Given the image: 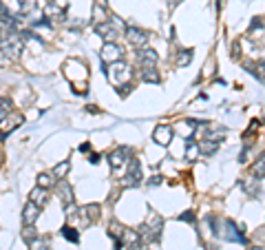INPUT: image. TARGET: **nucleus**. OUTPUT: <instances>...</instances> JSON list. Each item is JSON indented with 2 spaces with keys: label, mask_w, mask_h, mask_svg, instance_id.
I'll list each match as a JSON object with an SVG mask.
<instances>
[{
  "label": "nucleus",
  "mask_w": 265,
  "mask_h": 250,
  "mask_svg": "<svg viewBox=\"0 0 265 250\" xmlns=\"http://www.w3.org/2000/svg\"><path fill=\"white\" fill-rule=\"evenodd\" d=\"M29 202L35 204L38 208L47 206V202H49V193H47V188H42V186L31 188V193H29Z\"/></svg>",
  "instance_id": "2eb2a0df"
},
{
  "label": "nucleus",
  "mask_w": 265,
  "mask_h": 250,
  "mask_svg": "<svg viewBox=\"0 0 265 250\" xmlns=\"http://www.w3.org/2000/svg\"><path fill=\"white\" fill-rule=\"evenodd\" d=\"M69 170H71L69 162H60V164H56V168H53V175H56V180H64Z\"/></svg>",
  "instance_id": "393cba45"
},
{
  "label": "nucleus",
  "mask_w": 265,
  "mask_h": 250,
  "mask_svg": "<svg viewBox=\"0 0 265 250\" xmlns=\"http://www.w3.org/2000/svg\"><path fill=\"white\" fill-rule=\"evenodd\" d=\"M9 62H11V58L5 51H0V66H9Z\"/></svg>",
  "instance_id": "2f4dec72"
},
{
  "label": "nucleus",
  "mask_w": 265,
  "mask_h": 250,
  "mask_svg": "<svg viewBox=\"0 0 265 250\" xmlns=\"http://www.w3.org/2000/svg\"><path fill=\"white\" fill-rule=\"evenodd\" d=\"M89 160H91V164H98V162H100V155H91Z\"/></svg>",
  "instance_id": "f704fd0d"
},
{
  "label": "nucleus",
  "mask_w": 265,
  "mask_h": 250,
  "mask_svg": "<svg viewBox=\"0 0 265 250\" xmlns=\"http://www.w3.org/2000/svg\"><path fill=\"white\" fill-rule=\"evenodd\" d=\"M95 5H100V7L108 9V0H95Z\"/></svg>",
  "instance_id": "72a5a7b5"
},
{
  "label": "nucleus",
  "mask_w": 265,
  "mask_h": 250,
  "mask_svg": "<svg viewBox=\"0 0 265 250\" xmlns=\"http://www.w3.org/2000/svg\"><path fill=\"white\" fill-rule=\"evenodd\" d=\"M35 9V0H20V14H31Z\"/></svg>",
  "instance_id": "c85d7f7f"
},
{
  "label": "nucleus",
  "mask_w": 265,
  "mask_h": 250,
  "mask_svg": "<svg viewBox=\"0 0 265 250\" xmlns=\"http://www.w3.org/2000/svg\"><path fill=\"white\" fill-rule=\"evenodd\" d=\"M106 73H108V80H111L113 84H117V87H122V82H126V84L130 82L128 64H126L124 60H119V62H115V64H108Z\"/></svg>",
  "instance_id": "7ed1b4c3"
},
{
  "label": "nucleus",
  "mask_w": 265,
  "mask_h": 250,
  "mask_svg": "<svg viewBox=\"0 0 265 250\" xmlns=\"http://www.w3.org/2000/svg\"><path fill=\"white\" fill-rule=\"evenodd\" d=\"M128 184H132V186H137L142 182V164L137 162V160H130L128 162Z\"/></svg>",
  "instance_id": "f3484780"
},
{
  "label": "nucleus",
  "mask_w": 265,
  "mask_h": 250,
  "mask_svg": "<svg viewBox=\"0 0 265 250\" xmlns=\"http://www.w3.org/2000/svg\"><path fill=\"white\" fill-rule=\"evenodd\" d=\"M124 56V49L117 45V42H106L104 47H102V51H100V58H102V62H106V64H115L119 62Z\"/></svg>",
  "instance_id": "20e7f679"
},
{
  "label": "nucleus",
  "mask_w": 265,
  "mask_h": 250,
  "mask_svg": "<svg viewBox=\"0 0 265 250\" xmlns=\"http://www.w3.org/2000/svg\"><path fill=\"white\" fill-rule=\"evenodd\" d=\"M132 250H148L146 246H142V243H140V246H137V248H132Z\"/></svg>",
  "instance_id": "e433bc0d"
},
{
  "label": "nucleus",
  "mask_w": 265,
  "mask_h": 250,
  "mask_svg": "<svg viewBox=\"0 0 265 250\" xmlns=\"http://www.w3.org/2000/svg\"><path fill=\"white\" fill-rule=\"evenodd\" d=\"M124 35H126V40H128L132 47H137V49L146 47V42L150 38V33L144 31V29H140V27H126L124 29Z\"/></svg>",
  "instance_id": "39448f33"
},
{
  "label": "nucleus",
  "mask_w": 265,
  "mask_h": 250,
  "mask_svg": "<svg viewBox=\"0 0 265 250\" xmlns=\"http://www.w3.org/2000/svg\"><path fill=\"white\" fill-rule=\"evenodd\" d=\"M22 49H25V38L18 31H9L5 38H0V51H5L9 58L20 56Z\"/></svg>",
  "instance_id": "f03ea898"
},
{
  "label": "nucleus",
  "mask_w": 265,
  "mask_h": 250,
  "mask_svg": "<svg viewBox=\"0 0 265 250\" xmlns=\"http://www.w3.org/2000/svg\"><path fill=\"white\" fill-rule=\"evenodd\" d=\"M95 33L102 35L106 42H115L119 38V29H117L115 22H100V24H95Z\"/></svg>",
  "instance_id": "6e6552de"
},
{
  "label": "nucleus",
  "mask_w": 265,
  "mask_h": 250,
  "mask_svg": "<svg viewBox=\"0 0 265 250\" xmlns=\"http://www.w3.org/2000/svg\"><path fill=\"white\" fill-rule=\"evenodd\" d=\"M159 184H161V177H159V175H155V177L148 180V186H159Z\"/></svg>",
  "instance_id": "473e14b6"
},
{
  "label": "nucleus",
  "mask_w": 265,
  "mask_h": 250,
  "mask_svg": "<svg viewBox=\"0 0 265 250\" xmlns=\"http://www.w3.org/2000/svg\"><path fill=\"white\" fill-rule=\"evenodd\" d=\"M248 250H265V248H263V246H250Z\"/></svg>",
  "instance_id": "c9c22d12"
},
{
  "label": "nucleus",
  "mask_w": 265,
  "mask_h": 250,
  "mask_svg": "<svg viewBox=\"0 0 265 250\" xmlns=\"http://www.w3.org/2000/svg\"><path fill=\"white\" fill-rule=\"evenodd\" d=\"M38 215H40L38 206L31 204V202H27L25 208H22V226H33L35 219H38Z\"/></svg>",
  "instance_id": "4468645a"
},
{
  "label": "nucleus",
  "mask_w": 265,
  "mask_h": 250,
  "mask_svg": "<svg viewBox=\"0 0 265 250\" xmlns=\"http://www.w3.org/2000/svg\"><path fill=\"white\" fill-rule=\"evenodd\" d=\"M128 157H130V149H128V146H117L115 151H111V155H108V162H111V166L117 170V168H122L126 162H130Z\"/></svg>",
  "instance_id": "1a4fd4ad"
},
{
  "label": "nucleus",
  "mask_w": 265,
  "mask_h": 250,
  "mask_svg": "<svg viewBox=\"0 0 265 250\" xmlns=\"http://www.w3.org/2000/svg\"><path fill=\"white\" fill-rule=\"evenodd\" d=\"M177 66H188L192 62V49H182V51L177 53Z\"/></svg>",
  "instance_id": "4be33fe9"
},
{
  "label": "nucleus",
  "mask_w": 265,
  "mask_h": 250,
  "mask_svg": "<svg viewBox=\"0 0 265 250\" xmlns=\"http://www.w3.org/2000/svg\"><path fill=\"white\" fill-rule=\"evenodd\" d=\"M93 18H95V22H108V16H106V9L104 7H100V5H95L93 7Z\"/></svg>",
  "instance_id": "bb28decb"
},
{
  "label": "nucleus",
  "mask_w": 265,
  "mask_h": 250,
  "mask_svg": "<svg viewBox=\"0 0 265 250\" xmlns=\"http://www.w3.org/2000/svg\"><path fill=\"white\" fill-rule=\"evenodd\" d=\"M172 135H174V131H172V126H168V124H159L157 129L153 131V139H155V144H159V146L170 144Z\"/></svg>",
  "instance_id": "9b49d317"
},
{
  "label": "nucleus",
  "mask_w": 265,
  "mask_h": 250,
  "mask_svg": "<svg viewBox=\"0 0 265 250\" xmlns=\"http://www.w3.org/2000/svg\"><path fill=\"white\" fill-rule=\"evenodd\" d=\"M252 175H254L256 180H263L265 177V155H261L254 162V166H252Z\"/></svg>",
  "instance_id": "5701e85b"
},
{
  "label": "nucleus",
  "mask_w": 265,
  "mask_h": 250,
  "mask_svg": "<svg viewBox=\"0 0 265 250\" xmlns=\"http://www.w3.org/2000/svg\"><path fill=\"white\" fill-rule=\"evenodd\" d=\"M45 18H47V20H64V11H62V7H60L58 3L49 0V3L45 5Z\"/></svg>",
  "instance_id": "dca6fc26"
},
{
  "label": "nucleus",
  "mask_w": 265,
  "mask_h": 250,
  "mask_svg": "<svg viewBox=\"0 0 265 250\" xmlns=\"http://www.w3.org/2000/svg\"><path fill=\"white\" fill-rule=\"evenodd\" d=\"M29 246H31V250H47V241L42 239V237H35Z\"/></svg>",
  "instance_id": "c756f323"
},
{
  "label": "nucleus",
  "mask_w": 265,
  "mask_h": 250,
  "mask_svg": "<svg viewBox=\"0 0 265 250\" xmlns=\"http://www.w3.org/2000/svg\"><path fill=\"white\" fill-rule=\"evenodd\" d=\"M82 215H86L89 222H95V219H100V206H98V204H86V206H82Z\"/></svg>",
  "instance_id": "412c9836"
},
{
  "label": "nucleus",
  "mask_w": 265,
  "mask_h": 250,
  "mask_svg": "<svg viewBox=\"0 0 265 250\" xmlns=\"http://www.w3.org/2000/svg\"><path fill=\"white\" fill-rule=\"evenodd\" d=\"M58 197H60V204H62V208H71L75 202V195H73V188H71L69 182H60L58 184Z\"/></svg>",
  "instance_id": "9d476101"
},
{
  "label": "nucleus",
  "mask_w": 265,
  "mask_h": 250,
  "mask_svg": "<svg viewBox=\"0 0 265 250\" xmlns=\"http://www.w3.org/2000/svg\"><path fill=\"white\" fill-rule=\"evenodd\" d=\"M60 233H62V237H66V239L73 241V243L80 241V235H77V230L71 228V226H62V230H60Z\"/></svg>",
  "instance_id": "a878e982"
},
{
  "label": "nucleus",
  "mask_w": 265,
  "mask_h": 250,
  "mask_svg": "<svg viewBox=\"0 0 265 250\" xmlns=\"http://www.w3.org/2000/svg\"><path fill=\"white\" fill-rule=\"evenodd\" d=\"M179 219H182V222H195V212H192V210L182 212V215H179Z\"/></svg>",
  "instance_id": "7c9ffc66"
},
{
  "label": "nucleus",
  "mask_w": 265,
  "mask_h": 250,
  "mask_svg": "<svg viewBox=\"0 0 265 250\" xmlns=\"http://www.w3.org/2000/svg\"><path fill=\"white\" fill-rule=\"evenodd\" d=\"M137 62L142 64V69H155V64H157V53H155V49H148V47L140 49Z\"/></svg>",
  "instance_id": "f8f14e48"
},
{
  "label": "nucleus",
  "mask_w": 265,
  "mask_h": 250,
  "mask_svg": "<svg viewBox=\"0 0 265 250\" xmlns=\"http://www.w3.org/2000/svg\"><path fill=\"white\" fill-rule=\"evenodd\" d=\"M224 226H226V228L221 230L219 235H224L228 241H234V243H245V235L241 233V228L232 222V219H226V222H224Z\"/></svg>",
  "instance_id": "423d86ee"
},
{
  "label": "nucleus",
  "mask_w": 265,
  "mask_h": 250,
  "mask_svg": "<svg viewBox=\"0 0 265 250\" xmlns=\"http://www.w3.org/2000/svg\"><path fill=\"white\" fill-rule=\"evenodd\" d=\"M22 237H25V241L31 243V241L35 239V237H40V235L35 233V228H33V226H22Z\"/></svg>",
  "instance_id": "cd10ccee"
},
{
  "label": "nucleus",
  "mask_w": 265,
  "mask_h": 250,
  "mask_svg": "<svg viewBox=\"0 0 265 250\" xmlns=\"http://www.w3.org/2000/svg\"><path fill=\"white\" fill-rule=\"evenodd\" d=\"M241 188H243V193L252 199L261 197V193H263L261 191V180H256V177H245L243 182H241Z\"/></svg>",
  "instance_id": "ddd939ff"
},
{
  "label": "nucleus",
  "mask_w": 265,
  "mask_h": 250,
  "mask_svg": "<svg viewBox=\"0 0 265 250\" xmlns=\"http://www.w3.org/2000/svg\"><path fill=\"white\" fill-rule=\"evenodd\" d=\"M216 149H219V142H212V139H201V142H199L201 155H214Z\"/></svg>",
  "instance_id": "6ab92c4d"
},
{
  "label": "nucleus",
  "mask_w": 265,
  "mask_h": 250,
  "mask_svg": "<svg viewBox=\"0 0 265 250\" xmlns=\"http://www.w3.org/2000/svg\"><path fill=\"white\" fill-rule=\"evenodd\" d=\"M142 80H144V82L159 84V82H161V78H159L157 69H142Z\"/></svg>",
  "instance_id": "b1692460"
},
{
  "label": "nucleus",
  "mask_w": 265,
  "mask_h": 250,
  "mask_svg": "<svg viewBox=\"0 0 265 250\" xmlns=\"http://www.w3.org/2000/svg\"><path fill=\"white\" fill-rule=\"evenodd\" d=\"M38 186H42V188H53V186H58V182H56V175L53 173H40L38 175Z\"/></svg>",
  "instance_id": "aec40b11"
},
{
  "label": "nucleus",
  "mask_w": 265,
  "mask_h": 250,
  "mask_svg": "<svg viewBox=\"0 0 265 250\" xmlns=\"http://www.w3.org/2000/svg\"><path fill=\"white\" fill-rule=\"evenodd\" d=\"M161 228H164V219H161L157 212L150 210L148 219L137 228V233H140V237L146 243H155V241H159V237H161Z\"/></svg>",
  "instance_id": "f257e3e1"
},
{
  "label": "nucleus",
  "mask_w": 265,
  "mask_h": 250,
  "mask_svg": "<svg viewBox=\"0 0 265 250\" xmlns=\"http://www.w3.org/2000/svg\"><path fill=\"white\" fill-rule=\"evenodd\" d=\"M22 120H25V115H22V113H18V111H9V115H5V118L0 120V131H3V135H5V133L16 131L18 126L22 124Z\"/></svg>",
  "instance_id": "0eeeda50"
},
{
  "label": "nucleus",
  "mask_w": 265,
  "mask_h": 250,
  "mask_svg": "<svg viewBox=\"0 0 265 250\" xmlns=\"http://www.w3.org/2000/svg\"><path fill=\"white\" fill-rule=\"evenodd\" d=\"M199 155H201V151H199V142L188 139V142H186V162H195Z\"/></svg>",
  "instance_id": "a211bd4d"
}]
</instances>
